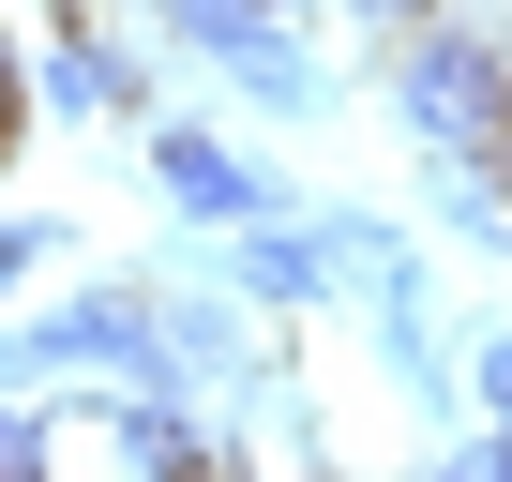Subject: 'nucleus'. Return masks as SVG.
Wrapping results in <instances>:
<instances>
[{"label": "nucleus", "instance_id": "nucleus-5", "mask_svg": "<svg viewBox=\"0 0 512 482\" xmlns=\"http://www.w3.org/2000/svg\"><path fill=\"white\" fill-rule=\"evenodd\" d=\"M211 257H226V287H241V302H272V317H302V302H332V287H347L332 211H256L241 241H211Z\"/></svg>", "mask_w": 512, "mask_h": 482}, {"label": "nucleus", "instance_id": "nucleus-8", "mask_svg": "<svg viewBox=\"0 0 512 482\" xmlns=\"http://www.w3.org/2000/svg\"><path fill=\"white\" fill-rule=\"evenodd\" d=\"M61 241H76V226H46V211H0V302H16V287L61 257Z\"/></svg>", "mask_w": 512, "mask_h": 482}, {"label": "nucleus", "instance_id": "nucleus-3", "mask_svg": "<svg viewBox=\"0 0 512 482\" xmlns=\"http://www.w3.org/2000/svg\"><path fill=\"white\" fill-rule=\"evenodd\" d=\"M31 332V377H121V392H166V317L136 302V287H76V302H46V317H16Z\"/></svg>", "mask_w": 512, "mask_h": 482}, {"label": "nucleus", "instance_id": "nucleus-1", "mask_svg": "<svg viewBox=\"0 0 512 482\" xmlns=\"http://www.w3.org/2000/svg\"><path fill=\"white\" fill-rule=\"evenodd\" d=\"M392 121L422 151H512V46L482 16H422L392 31Z\"/></svg>", "mask_w": 512, "mask_h": 482}, {"label": "nucleus", "instance_id": "nucleus-7", "mask_svg": "<svg viewBox=\"0 0 512 482\" xmlns=\"http://www.w3.org/2000/svg\"><path fill=\"white\" fill-rule=\"evenodd\" d=\"M151 317H166V392H196V377H241V362H256L226 302H151Z\"/></svg>", "mask_w": 512, "mask_h": 482}, {"label": "nucleus", "instance_id": "nucleus-9", "mask_svg": "<svg viewBox=\"0 0 512 482\" xmlns=\"http://www.w3.org/2000/svg\"><path fill=\"white\" fill-rule=\"evenodd\" d=\"M31 467H61V422H31V407H0V482H31Z\"/></svg>", "mask_w": 512, "mask_h": 482}, {"label": "nucleus", "instance_id": "nucleus-6", "mask_svg": "<svg viewBox=\"0 0 512 482\" xmlns=\"http://www.w3.org/2000/svg\"><path fill=\"white\" fill-rule=\"evenodd\" d=\"M151 196H166L181 226H211V241H226V226H256V211H287V196H272V166H241V151H226V136H196V121H151Z\"/></svg>", "mask_w": 512, "mask_h": 482}, {"label": "nucleus", "instance_id": "nucleus-2", "mask_svg": "<svg viewBox=\"0 0 512 482\" xmlns=\"http://www.w3.org/2000/svg\"><path fill=\"white\" fill-rule=\"evenodd\" d=\"M302 16H317V0H166V31H181L226 91H256V106H317V46H302Z\"/></svg>", "mask_w": 512, "mask_h": 482}, {"label": "nucleus", "instance_id": "nucleus-10", "mask_svg": "<svg viewBox=\"0 0 512 482\" xmlns=\"http://www.w3.org/2000/svg\"><path fill=\"white\" fill-rule=\"evenodd\" d=\"M31 136V76H16V46H0V151Z\"/></svg>", "mask_w": 512, "mask_h": 482}, {"label": "nucleus", "instance_id": "nucleus-11", "mask_svg": "<svg viewBox=\"0 0 512 482\" xmlns=\"http://www.w3.org/2000/svg\"><path fill=\"white\" fill-rule=\"evenodd\" d=\"M467 377H482V392L512 407V332H482V347H467Z\"/></svg>", "mask_w": 512, "mask_h": 482}, {"label": "nucleus", "instance_id": "nucleus-12", "mask_svg": "<svg viewBox=\"0 0 512 482\" xmlns=\"http://www.w3.org/2000/svg\"><path fill=\"white\" fill-rule=\"evenodd\" d=\"M347 16H362V31H422V16H437V0H347Z\"/></svg>", "mask_w": 512, "mask_h": 482}, {"label": "nucleus", "instance_id": "nucleus-4", "mask_svg": "<svg viewBox=\"0 0 512 482\" xmlns=\"http://www.w3.org/2000/svg\"><path fill=\"white\" fill-rule=\"evenodd\" d=\"M31 106L46 121H151V61L91 16V0H61V46L31 61Z\"/></svg>", "mask_w": 512, "mask_h": 482}]
</instances>
